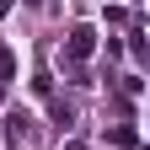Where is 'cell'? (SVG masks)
<instances>
[{
  "mask_svg": "<svg viewBox=\"0 0 150 150\" xmlns=\"http://www.w3.org/2000/svg\"><path fill=\"white\" fill-rule=\"evenodd\" d=\"M6 11H11V0H0V16H6Z\"/></svg>",
  "mask_w": 150,
  "mask_h": 150,
  "instance_id": "cell-4",
  "label": "cell"
},
{
  "mask_svg": "<svg viewBox=\"0 0 150 150\" xmlns=\"http://www.w3.org/2000/svg\"><path fill=\"white\" fill-rule=\"evenodd\" d=\"M91 48H97V32H91V27H70V43H64L70 59H86Z\"/></svg>",
  "mask_w": 150,
  "mask_h": 150,
  "instance_id": "cell-1",
  "label": "cell"
},
{
  "mask_svg": "<svg viewBox=\"0 0 150 150\" xmlns=\"http://www.w3.org/2000/svg\"><path fill=\"white\" fill-rule=\"evenodd\" d=\"M16 75V59H11V48H0V81H11Z\"/></svg>",
  "mask_w": 150,
  "mask_h": 150,
  "instance_id": "cell-3",
  "label": "cell"
},
{
  "mask_svg": "<svg viewBox=\"0 0 150 150\" xmlns=\"http://www.w3.org/2000/svg\"><path fill=\"white\" fill-rule=\"evenodd\" d=\"M27 123H32L27 112H11V139H22V134H27Z\"/></svg>",
  "mask_w": 150,
  "mask_h": 150,
  "instance_id": "cell-2",
  "label": "cell"
}]
</instances>
